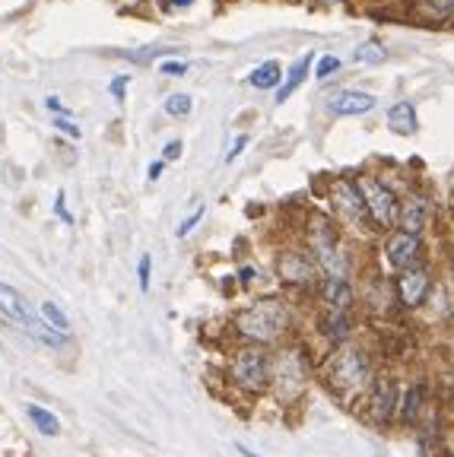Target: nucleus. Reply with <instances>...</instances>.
Listing matches in <instances>:
<instances>
[{"mask_svg": "<svg viewBox=\"0 0 454 457\" xmlns=\"http://www.w3.org/2000/svg\"><path fill=\"white\" fill-rule=\"evenodd\" d=\"M55 210H57V216L64 222H73V216H71V210H67V194L64 191H57V200H55Z\"/></svg>", "mask_w": 454, "mask_h": 457, "instance_id": "obj_27", "label": "nucleus"}, {"mask_svg": "<svg viewBox=\"0 0 454 457\" xmlns=\"http://www.w3.org/2000/svg\"><path fill=\"white\" fill-rule=\"evenodd\" d=\"M388 128L400 137H410L416 130V108L410 102H398V105L388 112Z\"/></svg>", "mask_w": 454, "mask_h": 457, "instance_id": "obj_15", "label": "nucleus"}, {"mask_svg": "<svg viewBox=\"0 0 454 457\" xmlns=\"http://www.w3.org/2000/svg\"><path fill=\"white\" fill-rule=\"evenodd\" d=\"M45 108H48V112H55V114H64V118L71 114L64 105H61V99H57V96H48V99H45Z\"/></svg>", "mask_w": 454, "mask_h": 457, "instance_id": "obj_32", "label": "nucleus"}, {"mask_svg": "<svg viewBox=\"0 0 454 457\" xmlns=\"http://www.w3.org/2000/svg\"><path fill=\"white\" fill-rule=\"evenodd\" d=\"M128 79L130 77H118V79H114V83H112V96H114V99H124V86H128Z\"/></svg>", "mask_w": 454, "mask_h": 457, "instance_id": "obj_33", "label": "nucleus"}, {"mask_svg": "<svg viewBox=\"0 0 454 457\" xmlns=\"http://www.w3.org/2000/svg\"><path fill=\"white\" fill-rule=\"evenodd\" d=\"M321 299H324L327 312H349V305H353V293H349L343 277H327L321 286Z\"/></svg>", "mask_w": 454, "mask_h": 457, "instance_id": "obj_12", "label": "nucleus"}, {"mask_svg": "<svg viewBox=\"0 0 454 457\" xmlns=\"http://www.w3.org/2000/svg\"><path fill=\"white\" fill-rule=\"evenodd\" d=\"M0 312L7 314L10 321L22 324L29 337H36V340L48 343V346H61V343H64V334H61V330H51L45 321H38L36 312L22 299V293H16L13 286H7V283H0Z\"/></svg>", "mask_w": 454, "mask_h": 457, "instance_id": "obj_2", "label": "nucleus"}, {"mask_svg": "<svg viewBox=\"0 0 454 457\" xmlns=\"http://www.w3.org/2000/svg\"><path fill=\"white\" fill-rule=\"evenodd\" d=\"M191 108H194V102H191V96H185V93H175L165 99V114H172V118H188Z\"/></svg>", "mask_w": 454, "mask_h": 457, "instance_id": "obj_20", "label": "nucleus"}, {"mask_svg": "<svg viewBox=\"0 0 454 457\" xmlns=\"http://www.w3.org/2000/svg\"><path fill=\"white\" fill-rule=\"evenodd\" d=\"M331 204H334V213L343 216L349 226H366V222H369L359 187L349 185V181H337V185L331 187Z\"/></svg>", "mask_w": 454, "mask_h": 457, "instance_id": "obj_7", "label": "nucleus"}, {"mask_svg": "<svg viewBox=\"0 0 454 457\" xmlns=\"http://www.w3.org/2000/svg\"><path fill=\"white\" fill-rule=\"evenodd\" d=\"M426 7L433 10L435 16H451V10H454V0H426Z\"/></svg>", "mask_w": 454, "mask_h": 457, "instance_id": "obj_25", "label": "nucleus"}, {"mask_svg": "<svg viewBox=\"0 0 454 457\" xmlns=\"http://www.w3.org/2000/svg\"><path fill=\"white\" fill-rule=\"evenodd\" d=\"M372 381L369 359L362 356L359 350H343L331 362V387H334L340 397H353V394L366 391Z\"/></svg>", "mask_w": 454, "mask_h": 457, "instance_id": "obj_3", "label": "nucleus"}, {"mask_svg": "<svg viewBox=\"0 0 454 457\" xmlns=\"http://www.w3.org/2000/svg\"><path fill=\"white\" fill-rule=\"evenodd\" d=\"M270 381H277L280 400L298 397L308 381V371H306V365H302V356H298V353H283V356L277 359V375H270Z\"/></svg>", "mask_w": 454, "mask_h": 457, "instance_id": "obj_6", "label": "nucleus"}, {"mask_svg": "<svg viewBox=\"0 0 454 457\" xmlns=\"http://www.w3.org/2000/svg\"><path fill=\"white\" fill-rule=\"evenodd\" d=\"M394 394H398L394 381H378L375 385V394H372V416H375L378 422H388L391 413H394Z\"/></svg>", "mask_w": 454, "mask_h": 457, "instance_id": "obj_14", "label": "nucleus"}, {"mask_svg": "<svg viewBox=\"0 0 454 457\" xmlns=\"http://www.w3.org/2000/svg\"><path fill=\"white\" fill-rule=\"evenodd\" d=\"M245 146H248V137H235V143L229 146V153H226V162H232V159L239 156V153L245 150Z\"/></svg>", "mask_w": 454, "mask_h": 457, "instance_id": "obj_31", "label": "nucleus"}, {"mask_svg": "<svg viewBox=\"0 0 454 457\" xmlns=\"http://www.w3.org/2000/svg\"><path fill=\"white\" fill-rule=\"evenodd\" d=\"M204 213H206V210H204V207H198V210H194V213H191V216H188V220H185V222H178V228H175V236H178V238H185V236H188V232H191V228H194V226H198V222H200V220H204Z\"/></svg>", "mask_w": 454, "mask_h": 457, "instance_id": "obj_24", "label": "nucleus"}, {"mask_svg": "<svg viewBox=\"0 0 454 457\" xmlns=\"http://www.w3.org/2000/svg\"><path fill=\"white\" fill-rule=\"evenodd\" d=\"M194 0H172V7H191Z\"/></svg>", "mask_w": 454, "mask_h": 457, "instance_id": "obj_36", "label": "nucleus"}, {"mask_svg": "<svg viewBox=\"0 0 454 457\" xmlns=\"http://www.w3.org/2000/svg\"><path fill=\"white\" fill-rule=\"evenodd\" d=\"M239 454H241V457H261V454H257V451L245 448V445H239Z\"/></svg>", "mask_w": 454, "mask_h": 457, "instance_id": "obj_35", "label": "nucleus"}, {"mask_svg": "<svg viewBox=\"0 0 454 457\" xmlns=\"http://www.w3.org/2000/svg\"><path fill=\"white\" fill-rule=\"evenodd\" d=\"M308 67H312V54H306V57H298L296 64H292V71H290V79H286V86H280V93H277V102H286L292 93H296V86L306 79V73H308Z\"/></svg>", "mask_w": 454, "mask_h": 457, "instance_id": "obj_18", "label": "nucleus"}, {"mask_svg": "<svg viewBox=\"0 0 454 457\" xmlns=\"http://www.w3.org/2000/svg\"><path fill=\"white\" fill-rule=\"evenodd\" d=\"M38 312H42V318H45V324H48V328L61 330V334H67V330H71V321H67V314L61 312V308H57L55 302H42V308H38Z\"/></svg>", "mask_w": 454, "mask_h": 457, "instance_id": "obj_19", "label": "nucleus"}, {"mask_svg": "<svg viewBox=\"0 0 454 457\" xmlns=\"http://www.w3.org/2000/svg\"><path fill=\"white\" fill-rule=\"evenodd\" d=\"M398 289H400L404 305L416 308V305H423V299H426V293H429V277L423 270H416V267H407L404 277H400V283H398Z\"/></svg>", "mask_w": 454, "mask_h": 457, "instance_id": "obj_11", "label": "nucleus"}, {"mask_svg": "<svg viewBox=\"0 0 454 457\" xmlns=\"http://www.w3.org/2000/svg\"><path fill=\"white\" fill-rule=\"evenodd\" d=\"M398 222L404 232H410V236H419L423 228H426L429 222V204L423 197H407L404 204L398 207Z\"/></svg>", "mask_w": 454, "mask_h": 457, "instance_id": "obj_9", "label": "nucleus"}, {"mask_svg": "<svg viewBox=\"0 0 454 457\" xmlns=\"http://www.w3.org/2000/svg\"><path fill=\"white\" fill-rule=\"evenodd\" d=\"M159 175H163V162H153V165L147 169V179H149V181H156Z\"/></svg>", "mask_w": 454, "mask_h": 457, "instance_id": "obj_34", "label": "nucleus"}, {"mask_svg": "<svg viewBox=\"0 0 454 457\" xmlns=\"http://www.w3.org/2000/svg\"><path fill=\"white\" fill-rule=\"evenodd\" d=\"M337 71H340V61H337L334 54H324V57L318 61V71H315V77H318V79H327L331 73H337Z\"/></svg>", "mask_w": 454, "mask_h": 457, "instance_id": "obj_23", "label": "nucleus"}, {"mask_svg": "<svg viewBox=\"0 0 454 457\" xmlns=\"http://www.w3.org/2000/svg\"><path fill=\"white\" fill-rule=\"evenodd\" d=\"M423 394H426V387H423V385H413L410 391H407V397H404V420L407 422L419 416V407H423Z\"/></svg>", "mask_w": 454, "mask_h": 457, "instance_id": "obj_21", "label": "nucleus"}, {"mask_svg": "<svg viewBox=\"0 0 454 457\" xmlns=\"http://www.w3.org/2000/svg\"><path fill=\"white\" fill-rule=\"evenodd\" d=\"M163 73H175V77H185L188 73V64H181V61H165L163 67H159Z\"/></svg>", "mask_w": 454, "mask_h": 457, "instance_id": "obj_30", "label": "nucleus"}, {"mask_svg": "<svg viewBox=\"0 0 454 457\" xmlns=\"http://www.w3.org/2000/svg\"><path fill=\"white\" fill-rule=\"evenodd\" d=\"M286 324H290V312H286V305H280V302H273V299L255 302V305H248L245 312H239V318H235L239 334L248 337V340H255V343L277 340V337L286 330Z\"/></svg>", "mask_w": 454, "mask_h": 457, "instance_id": "obj_1", "label": "nucleus"}, {"mask_svg": "<svg viewBox=\"0 0 454 457\" xmlns=\"http://www.w3.org/2000/svg\"><path fill=\"white\" fill-rule=\"evenodd\" d=\"M359 194H362V204H366V213L375 226L388 228L398 222V197L375 179H359Z\"/></svg>", "mask_w": 454, "mask_h": 457, "instance_id": "obj_5", "label": "nucleus"}, {"mask_svg": "<svg viewBox=\"0 0 454 457\" xmlns=\"http://www.w3.org/2000/svg\"><path fill=\"white\" fill-rule=\"evenodd\" d=\"M356 61H359V64H382V61H384V51L378 48L375 42H366L359 51H356Z\"/></svg>", "mask_w": 454, "mask_h": 457, "instance_id": "obj_22", "label": "nucleus"}, {"mask_svg": "<svg viewBox=\"0 0 454 457\" xmlns=\"http://www.w3.org/2000/svg\"><path fill=\"white\" fill-rule=\"evenodd\" d=\"M384 254H388V264L391 267L407 270V267H413L419 261V254H423V245H419V236H410V232H398V236L388 238V248H384Z\"/></svg>", "mask_w": 454, "mask_h": 457, "instance_id": "obj_8", "label": "nucleus"}, {"mask_svg": "<svg viewBox=\"0 0 454 457\" xmlns=\"http://www.w3.org/2000/svg\"><path fill=\"white\" fill-rule=\"evenodd\" d=\"M248 79H251V86H257V89H273V86H280V79H283V71H280L277 61H267V64L255 67Z\"/></svg>", "mask_w": 454, "mask_h": 457, "instance_id": "obj_17", "label": "nucleus"}, {"mask_svg": "<svg viewBox=\"0 0 454 457\" xmlns=\"http://www.w3.org/2000/svg\"><path fill=\"white\" fill-rule=\"evenodd\" d=\"M270 375H273V362L261 346H248L241 350L232 362V378L245 391H264L270 385Z\"/></svg>", "mask_w": 454, "mask_h": 457, "instance_id": "obj_4", "label": "nucleus"}, {"mask_svg": "<svg viewBox=\"0 0 454 457\" xmlns=\"http://www.w3.org/2000/svg\"><path fill=\"white\" fill-rule=\"evenodd\" d=\"M181 150H185V146H181V140H172V143H165L163 159H165V162H172V159H178V156H181Z\"/></svg>", "mask_w": 454, "mask_h": 457, "instance_id": "obj_29", "label": "nucleus"}, {"mask_svg": "<svg viewBox=\"0 0 454 457\" xmlns=\"http://www.w3.org/2000/svg\"><path fill=\"white\" fill-rule=\"evenodd\" d=\"M280 277L286 283H312L315 267L308 264L306 254H283L280 257Z\"/></svg>", "mask_w": 454, "mask_h": 457, "instance_id": "obj_13", "label": "nucleus"}, {"mask_svg": "<svg viewBox=\"0 0 454 457\" xmlns=\"http://www.w3.org/2000/svg\"><path fill=\"white\" fill-rule=\"evenodd\" d=\"M55 128L61 130V134H67V137H77V140H80V128H77V124H73V121H67L64 114H61V118H57V121H55Z\"/></svg>", "mask_w": 454, "mask_h": 457, "instance_id": "obj_28", "label": "nucleus"}, {"mask_svg": "<svg viewBox=\"0 0 454 457\" xmlns=\"http://www.w3.org/2000/svg\"><path fill=\"white\" fill-rule=\"evenodd\" d=\"M149 267H153V261H149V254L140 257V267H137V277H140V289L147 293L149 289Z\"/></svg>", "mask_w": 454, "mask_h": 457, "instance_id": "obj_26", "label": "nucleus"}, {"mask_svg": "<svg viewBox=\"0 0 454 457\" xmlns=\"http://www.w3.org/2000/svg\"><path fill=\"white\" fill-rule=\"evenodd\" d=\"M26 416L32 420V426L42 432V436H57L61 432V420H57L51 410H45V407H38V403H29L26 407Z\"/></svg>", "mask_w": 454, "mask_h": 457, "instance_id": "obj_16", "label": "nucleus"}, {"mask_svg": "<svg viewBox=\"0 0 454 457\" xmlns=\"http://www.w3.org/2000/svg\"><path fill=\"white\" fill-rule=\"evenodd\" d=\"M375 96H369V93H356V89H343V93H337V96H331L327 99V108L334 114H366V112H372L375 108Z\"/></svg>", "mask_w": 454, "mask_h": 457, "instance_id": "obj_10", "label": "nucleus"}]
</instances>
